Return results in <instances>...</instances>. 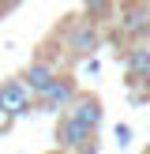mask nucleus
Returning a JSON list of instances; mask_svg holds the SVG:
<instances>
[{
  "instance_id": "obj_8",
  "label": "nucleus",
  "mask_w": 150,
  "mask_h": 154,
  "mask_svg": "<svg viewBox=\"0 0 150 154\" xmlns=\"http://www.w3.org/2000/svg\"><path fill=\"white\" fill-rule=\"evenodd\" d=\"M128 79L131 83L150 79V49H135L131 57H128Z\"/></svg>"
},
{
  "instance_id": "obj_3",
  "label": "nucleus",
  "mask_w": 150,
  "mask_h": 154,
  "mask_svg": "<svg viewBox=\"0 0 150 154\" xmlns=\"http://www.w3.org/2000/svg\"><path fill=\"white\" fill-rule=\"evenodd\" d=\"M94 135H98V132H90L82 120H75L71 113H64L60 124H56V147H60V150H75V147L94 143Z\"/></svg>"
},
{
  "instance_id": "obj_12",
  "label": "nucleus",
  "mask_w": 150,
  "mask_h": 154,
  "mask_svg": "<svg viewBox=\"0 0 150 154\" xmlns=\"http://www.w3.org/2000/svg\"><path fill=\"white\" fill-rule=\"evenodd\" d=\"M8 8H15V0H0V11H8Z\"/></svg>"
},
{
  "instance_id": "obj_5",
  "label": "nucleus",
  "mask_w": 150,
  "mask_h": 154,
  "mask_svg": "<svg viewBox=\"0 0 150 154\" xmlns=\"http://www.w3.org/2000/svg\"><path fill=\"white\" fill-rule=\"evenodd\" d=\"M56 79V64L52 60H45V57H38V60H30V68L22 72V87L30 90V98H38L49 83Z\"/></svg>"
},
{
  "instance_id": "obj_11",
  "label": "nucleus",
  "mask_w": 150,
  "mask_h": 154,
  "mask_svg": "<svg viewBox=\"0 0 150 154\" xmlns=\"http://www.w3.org/2000/svg\"><path fill=\"white\" fill-rule=\"evenodd\" d=\"M71 154H98V147H94V143H86V147H75Z\"/></svg>"
},
{
  "instance_id": "obj_9",
  "label": "nucleus",
  "mask_w": 150,
  "mask_h": 154,
  "mask_svg": "<svg viewBox=\"0 0 150 154\" xmlns=\"http://www.w3.org/2000/svg\"><path fill=\"white\" fill-rule=\"evenodd\" d=\"M116 143H120V147L131 143V128H128V124H116Z\"/></svg>"
},
{
  "instance_id": "obj_7",
  "label": "nucleus",
  "mask_w": 150,
  "mask_h": 154,
  "mask_svg": "<svg viewBox=\"0 0 150 154\" xmlns=\"http://www.w3.org/2000/svg\"><path fill=\"white\" fill-rule=\"evenodd\" d=\"M120 30L128 38H146L150 34V4H131L120 11Z\"/></svg>"
},
{
  "instance_id": "obj_6",
  "label": "nucleus",
  "mask_w": 150,
  "mask_h": 154,
  "mask_svg": "<svg viewBox=\"0 0 150 154\" xmlns=\"http://www.w3.org/2000/svg\"><path fill=\"white\" fill-rule=\"evenodd\" d=\"M68 113H71L75 120H82L90 132H98V128H101V102H98L94 94H75L71 105H68Z\"/></svg>"
},
{
  "instance_id": "obj_10",
  "label": "nucleus",
  "mask_w": 150,
  "mask_h": 154,
  "mask_svg": "<svg viewBox=\"0 0 150 154\" xmlns=\"http://www.w3.org/2000/svg\"><path fill=\"white\" fill-rule=\"evenodd\" d=\"M86 8H90L94 15H101V11H105V0H86Z\"/></svg>"
},
{
  "instance_id": "obj_2",
  "label": "nucleus",
  "mask_w": 150,
  "mask_h": 154,
  "mask_svg": "<svg viewBox=\"0 0 150 154\" xmlns=\"http://www.w3.org/2000/svg\"><path fill=\"white\" fill-rule=\"evenodd\" d=\"M22 113H30V90L22 87V79H8L0 87V117L8 124V120L22 117Z\"/></svg>"
},
{
  "instance_id": "obj_4",
  "label": "nucleus",
  "mask_w": 150,
  "mask_h": 154,
  "mask_svg": "<svg viewBox=\"0 0 150 154\" xmlns=\"http://www.w3.org/2000/svg\"><path fill=\"white\" fill-rule=\"evenodd\" d=\"M98 45H101V38H98V26L90 19L71 23V30H68V49H71V57H90Z\"/></svg>"
},
{
  "instance_id": "obj_1",
  "label": "nucleus",
  "mask_w": 150,
  "mask_h": 154,
  "mask_svg": "<svg viewBox=\"0 0 150 154\" xmlns=\"http://www.w3.org/2000/svg\"><path fill=\"white\" fill-rule=\"evenodd\" d=\"M75 94H79L75 79H71V75H60V72H56V79H52L49 87L38 94V102H41V109L60 113V109H68V105H71V98H75Z\"/></svg>"
}]
</instances>
